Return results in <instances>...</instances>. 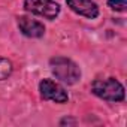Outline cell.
I'll use <instances>...</instances> for the list:
<instances>
[{"instance_id": "obj_1", "label": "cell", "mask_w": 127, "mask_h": 127, "mask_svg": "<svg viewBox=\"0 0 127 127\" xmlns=\"http://www.w3.org/2000/svg\"><path fill=\"white\" fill-rule=\"evenodd\" d=\"M52 75L67 85H73L81 79V69L76 63L67 57H52L49 60Z\"/></svg>"}, {"instance_id": "obj_2", "label": "cell", "mask_w": 127, "mask_h": 127, "mask_svg": "<svg viewBox=\"0 0 127 127\" xmlns=\"http://www.w3.org/2000/svg\"><path fill=\"white\" fill-rule=\"evenodd\" d=\"M91 93L97 96L102 100L106 102H123L126 99V91L124 87L120 81L115 78H108V79H96L91 84Z\"/></svg>"}, {"instance_id": "obj_3", "label": "cell", "mask_w": 127, "mask_h": 127, "mask_svg": "<svg viewBox=\"0 0 127 127\" xmlns=\"http://www.w3.org/2000/svg\"><path fill=\"white\" fill-rule=\"evenodd\" d=\"M24 9L45 20H55L60 14V5L54 0H24Z\"/></svg>"}, {"instance_id": "obj_4", "label": "cell", "mask_w": 127, "mask_h": 127, "mask_svg": "<svg viewBox=\"0 0 127 127\" xmlns=\"http://www.w3.org/2000/svg\"><path fill=\"white\" fill-rule=\"evenodd\" d=\"M39 91H40V97L43 100H51V102H55L60 105L67 103V100H69L67 91L58 82H55L52 79H42L39 82Z\"/></svg>"}, {"instance_id": "obj_5", "label": "cell", "mask_w": 127, "mask_h": 127, "mask_svg": "<svg viewBox=\"0 0 127 127\" xmlns=\"http://www.w3.org/2000/svg\"><path fill=\"white\" fill-rule=\"evenodd\" d=\"M66 5L72 12L88 20H94L99 17V6L93 0H66Z\"/></svg>"}, {"instance_id": "obj_6", "label": "cell", "mask_w": 127, "mask_h": 127, "mask_svg": "<svg viewBox=\"0 0 127 127\" xmlns=\"http://www.w3.org/2000/svg\"><path fill=\"white\" fill-rule=\"evenodd\" d=\"M17 23H18V29L20 32L27 36V37H32V39H39L45 34V26L36 20H32L29 17H18L17 18Z\"/></svg>"}, {"instance_id": "obj_7", "label": "cell", "mask_w": 127, "mask_h": 127, "mask_svg": "<svg viewBox=\"0 0 127 127\" xmlns=\"http://www.w3.org/2000/svg\"><path fill=\"white\" fill-rule=\"evenodd\" d=\"M14 72V64L12 61L8 60V58H3L0 57V81H5L8 79Z\"/></svg>"}, {"instance_id": "obj_8", "label": "cell", "mask_w": 127, "mask_h": 127, "mask_svg": "<svg viewBox=\"0 0 127 127\" xmlns=\"http://www.w3.org/2000/svg\"><path fill=\"white\" fill-rule=\"evenodd\" d=\"M108 6L115 12L126 11V0H108Z\"/></svg>"}, {"instance_id": "obj_9", "label": "cell", "mask_w": 127, "mask_h": 127, "mask_svg": "<svg viewBox=\"0 0 127 127\" xmlns=\"http://www.w3.org/2000/svg\"><path fill=\"white\" fill-rule=\"evenodd\" d=\"M66 124H67V126H69V124L75 126V124H76V120H75V118H67V117H66V118H63V120L60 121V126H66Z\"/></svg>"}]
</instances>
